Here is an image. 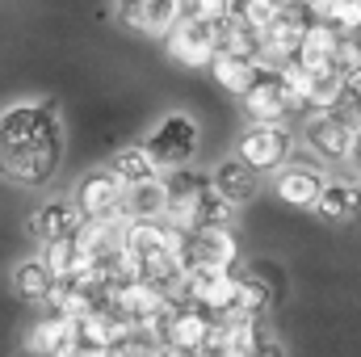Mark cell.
I'll use <instances>...</instances> for the list:
<instances>
[{
    "label": "cell",
    "instance_id": "6da1fadb",
    "mask_svg": "<svg viewBox=\"0 0 361 357\" xmlns=\"http://www.w3.org/2000/svg\"><path fill=\"white\" fill-rule=\"evenodd\" d=\"M63 147V118L51 101H13L0 109V181L17 189L51 185Z\"/></svg>",
    "mask_w": 361,
    "mask_h": 357
},
{
    "label": "cell",
    "instance_id": "7a4b0ae2",
    "mask_svg": "<svg viewBox=\"0 0 361 357\" xmlns=\"http://www.w3.org/2000/svg\"><path fill=\"white\" fill-rule=\"evenodd\" d=\"M197 147H202V131H197V122L189 114H164L147 131V139H143V152L152 156V164L160 173L189 169V160L197 156Z\"/></svg>",
    "mask_w": 361,
    "mask_h": 357
},
{
    "label": "cell",
    "instance_id": "3957f363",
    "mask_svg": "<svg viewBox=\"0 0 361 357\" xmlns=\"http://www.w3.org/2000/svg\"><path fill=\"white\" fill-rule=\"evenodd\" d=\"M210 328H214V315H206V311H197V307H189V303L169 298V307H164L143 332L160 337V341L173 345L180 357H202L206 353V341H210Z\"/></svg>",
    "mask_w": 361,
    "mask_h": 357
},
{
    "label": "cell",
    "instance_id": "277c9868",
    "mask_svg": "<svg viewBox=\"0 0 361 357\" xmlns=\"http://www.w3.org/2000/svg\"><path fill=\"white\" fill-rule=\"evenodd\" d=\"M240 261V240L231 227H193L180 236V269L185 273H223Z\"/></svg>",
    "mask_w": 361,
    "mask_h": 357
},
{
    "label": "cell",
    "instance_id": "5b68a950",
    "mask_svg": "<svg viewBox=\"0 0 361 357\" xmlns=\"http://www.w3.org/2000/svg\"><path fill=\"white\" fill-rule=\"evenodd\" d=\"M164 214L160 223H169L173 231H193L202 223V206L210 198V177H197L193 169H173L164 173Z\"/></svg>",
    "mask_w": 361,
    "mask_h": 357
},
{
    "label": "cell",
    "instance_id": "8992f818",
    "mask_svg": "<svg viewBox=\"0 0 361 357\" xmlns=\"http://www.w3.org/2000/svg\"><path fill=\"white\" fill-rule=\"evenodd\" d=\"M290 152H294V135L286 122H252L240 143H235V156L252 169V173H277L290 164Z\"/></svg>",
    "mask_w": 361,
    "mask_h": 357
},
{
    "label": "cell",
    "instance_id": "52a82bcc",
    "mask_svg": "<svg viewBox=\"0 0 361 357\" xmlns=\"http://www.w3.org/2000/svg\"><path fill=\"white\" fill-rule=\"evenodd\" d=\"M307 147L319 156V160H349L353 147H357V122L341 109H328V114H311L307 118Z\"/></svg>",
    "mask_w": 361,
    "mask_h": 357
},
{
    "label": "cell",
    "instance_id": "ba28073f",
    "mask_svg": "<svg viewBox=\"0 0 361 357\" xmlns=\"http://www.w3.org/2000/svg\"><path fill=\"white\" fill-rule=\"evenodd\" d=\"M76 210L89 219V223H97V219H126L122 214V206H126V185L114 177L109 169H92V173H85L80 177V185H76Z\"/></svg>",
    "mask_w": 361,
    "mask_h": 357
},
{
    "label": "cell",
    "instance_id": "9c48e42d",
    "mask_svg": "<svg viewBox=\"0 0 361 357\" xmlns=\"http://www.w3.org/2000/svg\"><path fill=\"white\" fill-rule=\"evenodd\" d=\"M169 55L177 59L180 68H210V59L219 55L214 42V21H197V17H180L177 25L164 34Z\"/></svg>",
    "mask_w": 361,
    "mask_h": 357
},
{
    "label": "cell",
    "instance_id": "30bf717a",
    "mask_svg": "<svg viewBox=\"0 0 361 357\" xmlns=\"http://www.w3.org/2000/svg\"><path fill=\"white\" fill-rule=\"evenodd\" d=\"M294 109H298V101L286 85L281 68H261L257 85L244 92V114L252 122H286V114H294Z\"/></svg>",
    "mask_w": 361,
    "mask_h": 357
},
{
    "label": "cell",
    "instance_id": "8fae6325",
    "mask_svg": "<svg viewBox=\"0 0 361 357\" xmlns=\"http://www.w3.org/2000/svg\"><path fill=\"white\" fill-rule=\"evenodd\" d=\"M307 21H311V17H307L302 8H281L269 25L261 30V59H257V63H261V68H286V63H294Z\"/></svg>",
    "mask_w": 361,
    "mask_h": 357
},
{
    "label": "cell",
    "instance_id": "7c38bea8",
    "mask_svg": "<svg viewBox=\"0 0 361 357\" xmlns=\"http://www.w3.org/2000/svg\"><path fill=\"white\" fill-rule=\"evenodd\" d=\"M114 13L126 30L143 38H164L180 21V0H114Z\"/></svg>",
    "mask_w": 361,
    "mask_h": 357
},
{
    "label": "cell",
    "instance_id": "4fadbf2b",
    "mask_svg": "<svg viewBox=\"0 0 361 357\" xmlns=\"http://www.w3.org/2000/svg\"><path fill=\"white\" fill-rule=\"evenodd\" d=\"M30 236L38 244H55V240H72L80 227H85V214L76 210L72 198H55V202H42L30 219H25Z\"/></svg>",
    "mask_w": 361,
    "mask_h": 357
},
{
    "label": "cell",
    "instance_id": "5bb4252c",
    "mask_svg": "<svg viewBox=\"0 0 361 357\" xmlns=\"http://www.w3.org/2000/svg\"><path fill=\"white\" fill-rule=\"evenodd\" d=\"M109 307L130 324V328H147L164 307H169V294L147 286V282H126L118 290H109Z\"/></svg>",
    "mask_w": 361,
    "mask_h": 357
},
{
    "label": "cell",
    "instance_id": "9a60e30c",
    "mask_svg": "<svg viewBox=\"0 0 361 357\" xmlns=\"http://www.w3.org/2000/svg\"><path fill=\"white\" fill-rule=\"evenodd\" d=\"M319 189H324V173L315 164H302V160H290L286 169H277L273 177V193L294 206V210H315L319 202Z\"/></svg>",
    "mask_w": 361,
    "mask_h": 357
},
{
    "label": "cell",
    "instance_id": "2e32d148",
    "mask_svg": "<svg viewBox=\"0 0 361 357\" xmlns=\"http://www.w3.org/2000/svg\"><path fill=\"white\" fill-rule=\"evenodd\" d=\"M210 189H214L227 206H244V202L257 198V189H261V173H252L240 156H227V160L214 164V173H210Z\"/></svg>",
    "mask_w": 361,
    "mask_h": 357
},
{
    "label": "cell",
    "instance_id": "e0dca14e",
    "mask_svg": "<svg viewBox=\"0 0 361 357\" xmlns=\"http://www.w3.org/2000/svg\"><path fill=\"white\" fill-rule=\"evenodd\" d=\"M72 345H76V324L63 315H51V311L42 320H34L25 332V353L30 357H63Z\"/></svg>",
    "mask_w": 361,
    "mask_h": 357
},
{
    "label": "cell",
    "instance_id": "ac0fdd59",
    "mask_svg": "<svg viewBox=\"0 0 361 357\" xmlns=\"http://www.w3.org/2000/svg\"><path fill=\"white\" fill-rule=\"evenodd\" d=\"M336 47H341V34H336L332 25H324V21H307L294 63H298V68H311V72L336 68Z\"/></svg>",
    "mask_w": 361,
    "mask_h": 357
},
{
    "label": "cell",
    "instance_id": "d6986e66",
    "mask_svg": "<svg viewBox=\"0 0 361 357\" xmlns=\"http://www.w3.org/2000/svg\"><path fill=\"white\" fill-rule=\"evenodd\" d=\"M315 214L324 223H349L361 214V181H324Z\"/></svg>",
    "mask_w": 361,
    "mask_h": 357
},
{
    "label": "cell",
    "instance_id": "ffe728a7",
    "mask_svg": "<svg viewBox=\"0 0 361 357\" xmlns=\"http://www.w3.org/2000/svg\"><path fill=\"white\" fill-rule=\"evenodd\" d=\"M51 290H55V273L42 265V257L17 261V269H13V294H17L21 303H42V307H47Z\"/></svg>",
    "mask_w": 361,
    "mask_h": 357
},
{
    "label": "cell",
    "instance_id": "44dd1931",
    "mask_svg": "<svg viewBox=\"0 0 361 357\" xmlns=\"http://www.w3.org/2000/svg\"><path fill=\"white\" fill-rule=\"evenodd\" d=\"M105 169L122 181L126 189H135V185H147V181H160V177H164V173L152 164V156L143 152V143H135V147H118V152H114V160H109Z\"/></svg>",
    "mask_w": 361,
    "mask_h": 357
},
{
    "label": "cell",
    "instance_id": "7402d4cb",
    "mask_svg": "<svg viewBox=\"0 0 361 357\" xmlns=\"http://www.w3.org/2000/svg\"><path fill=\"white\" fill-rule=\"evenodd\" d=\"M210 76H214L219 89L244 97V92L257 85L261 63H257V59H240V55H214V59H210Z\"/></svg>",
    "mask_w": 361,
    "mask_h": 357
},
{
    "label": "cell",
    "instance_id": "603a6c76",
    "mask_svg": "<svg viewBox=\"0 0 361 357\" xmlns=\"http://www.w3.org/2000/svg\"><path fill=\"white\" fill-rule=\"evenodd\" d=\"M277 13H281V8H277L273 0H231V4H227V21H235V25H244V30H252V34H261Z\"/></svg>",
    "mask_w": 361,
    "mask_h": 357
},
{
    "label": "cell",
    "instance_id": "cb8c5ba5",
    "mask_svg": "<svg viewBox=\"0 0 361 357\" xmlns=\"http://www.w3.org/2000/svg\"><path fill=\"white\" fill-rule=\"evenodd\" d=\"M231 0H180V17H197V21H219L227 17Z\"/></svg>",
    "mask_w": 361,
    "mask_h": 357
},
{
    "label": "cell",
    "instance_id": "d4e9b609",
    "mask_svg": "<svg viewBox=\"0 0 361 357\" xmlns=\"http://www.w3.org/2000/svg\"><path fill=\"white\" fill-rule=\"evenodd\" d=\"M248 357H286V345L273 337V332H257V341H252V349H248Z\"/></svg>",
    "mask_w": 361,
    "mask_h": 357
},
{
    "label": "cell",
    "instance_id": "484cf974",
    "mask_svg": "<svg viewBox=\"0 0 361 357\" xmlns=\"http://www.w3.org/2000/svg\"><path fill=\"white\" fill-rule=\"evenodd\" d=\"M210 357H248V349H240V345H223L219 353H210Z\"/></svg>",
    "mask_w": 361,
    "mask_h": 357
},
{
    "label": "cell",
    "instance_id": "4316f807",
    "mask_svg": "<svg viewBox=\"0 0 361 357\" xmlns=\"http://www.w3.org/2000/svg\"><path fill=\"white\" fill-rule=\"evenodd\" d=\"M349 160H353V169H357V177H361V131H357V147H353V156H349Z\"/></svg>",
    "mask_w": 361,
    "mask_h": 357
},
{
    "label": "cell",
    "instance_id": "83f0119b",
    "mask_svg": "<svg viewBox=\"0 0 361 357\" xmlns=\"http://www.w3.org/2000/svg\"><path fill=\"white\" fill-rule=\"evenodd\" d=\"M277 8H298V0H273Z\"/></svg>",
    "mask_w": 361,
    "mask_h": 357
},
{
    "label": "cell",
    "instance_id": "f1b7e54d",
    "mask_svg": "<svg viewBox=\"0 0 361 357\" xmlns=\"http://www.w3.org/2000/svg\"><path fill=\"white\" fill-rule=\"evenodd\" d=\"M25 357H30V353H25Z\"/></svg>",
    "mask_w": 361,
    "mask_h": 357
}]
</instances>
